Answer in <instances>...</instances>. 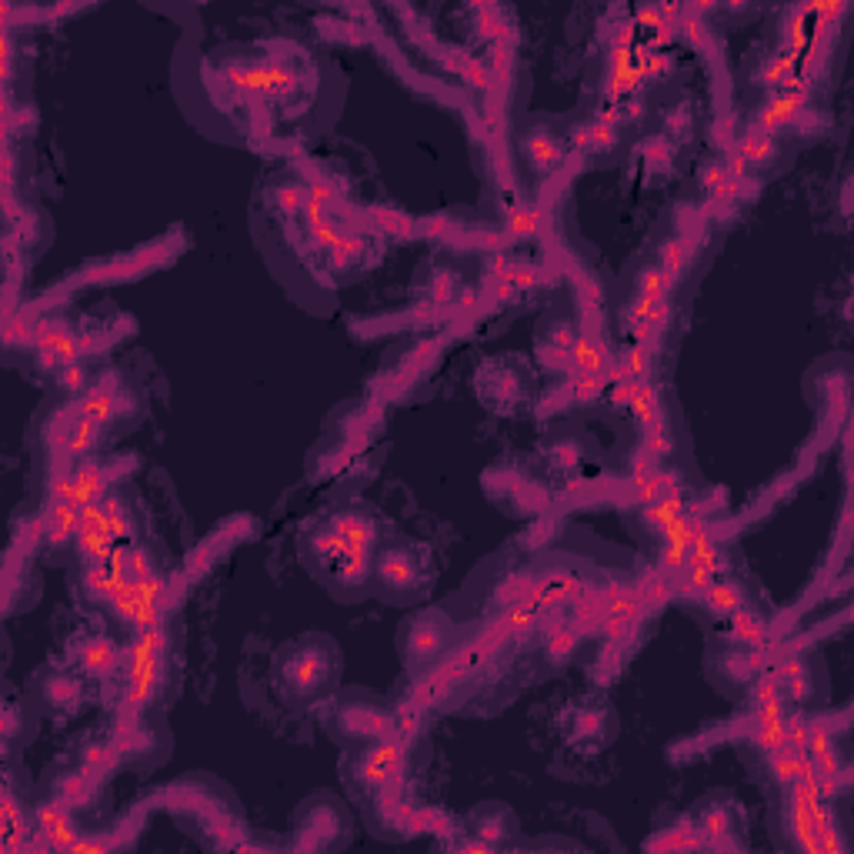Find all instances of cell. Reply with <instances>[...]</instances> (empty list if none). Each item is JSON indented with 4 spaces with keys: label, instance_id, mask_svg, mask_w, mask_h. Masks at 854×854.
<instances>
[{
    "label": "cell",
    "instance_id": "4",
    "mask_svg": "<svg viewBox=\"0 0 854 854\" xmlns=\"http://www.w3.org/2000/svg\"><path fill=\"white\" fill-rule=\"evenodd\" d=\"M804 104H808V81L804 77H798L791 87H784V91H774L768 97V104L758 111V121H754V127H761V131L768 134H778L781 127H788L798 121V114L804 111Z\"/></svg>",
    "mask_w": 854,
    "mask_h": 854
},
{
    "label": "cell",
    "instance_id": "1",
    "mask_svg": "<svg viewBox=\"0 0 854 854\" xmlns=\"http://www.w3.org/2000/svg\"><path fill=\"white\" fill-rule=\"evenodd\" d=\"M337 678V651L327 638H304L294 641L277 654L274 661V684L291 704H314L327 698Z\"/></svg>",
    "mask_w": 854,
    "mask_h": 854
},
{
    "label": "cell",
    "instance_id": "6",
    "mask_svg": "<svg viewBox=\"0 0 854 854\" xmlns=\"http://www.w3.org/2000/svg\"><path fill=\"white\" fill-rule=\"evenodd\" d=\"M778 157V141L774 134L761 131V127H748L738 141V154H734V167L744 174V167H764Z\"/></svg>",
    "mask_w": 854,
    "mask_h": 854
},
{
    "label": "cell",
    "instance_id": "8",
    "mask_svg": "<svg viewBox=\"0 0 854 854\" xmlns=\"http://www.w3.org/2000/svg\"><path fill=\"white\" fill-rule=\"evenodd\" d=\"M117 664H121V651L114 648L111 638H87L81 648H77V668L84 674L104 678V674H111Z\"/></svg>",
    "mask_w": 854,
    "mask_h": 854
},
{
    "label": "cell",
    "instance_id": "13",
    "mask_svg": "<svg viewBox=\"0 0 854 854\" xmlns=\"http://www.w3.org/2000/svg\"><path fill=\"white\" fill-rule=\"evenodd\" d=\"M704 594V604H708V608L714 611V614H724V618H731L734 611L738 608H744V594H741V588L734 581H724L721 574L718 578H714L708 588L701 591Z\"/></svg>",
    "mask_w": 854,
    "mask_h": 854
},
{
    "label": "cell",
    "instance_id": "3",
    "mask_svg": "<svg viewBox=\"0 0 854 854\" xmlns=\"http://www.w3.org/2000/svg\"><path fill=\"white\" fill-rule=\"evenodd\" d=\"M424 554L414 551L411 544L391 541L377 551V561L371 564V574H377V581L384 584L387 591L397 594H417L424 584Z\"/></svg>",
    "mask_w": 854,
    "mask_h": 854
},
{
    "label": "cell",
    "instance_id": "10",
    "mask_svg": "<svg viewBox=\"0 0 854 854\" xmlns=\"http://www.w3.org/2000/svg\"><path fill=\"white\" fill-rule=\"evenodd\" d=\"M41 354L51 367H67V364H77L81 344H77V337L71 331H64V327H51V331L41 337Z\"/></svg>",
    "mask_w": 854,
    "mask_h": 854
},
{
    "label": "cell",
    "instance_id": "7",
    "mask_svg": "<svg viewBox=\"0 0 854 854\" xmlns=\"http://www.w3.org/2000/svg\"><path fill=\"white\" fill-rule=\"evenodd\" d=\"M121 407H124L121 394H117L114 387L101 384V387H91V391H84L81 397H77L74 411L81 417H87V421H94V424L104 427V424H111L117 414H121Z\"/></svg>",
    "mask_w": 854,
    "mask_h": 854
},
{
    "label": "cell",
    "instance_id": "9",
    "mask_svg": "<svg viewBox=\"0 0 854 854\" xmlns=\"http://www.w3.org/2000/svg\"><path fill=\"white\" fill-rule=\"evenodd\" d=\"M397 764H401V751H397V744H381V748H374L361 761L357 778H361L367 788H381V784L397 771Z\"/></svg>",
    "mask_w": 854,
    "mask_h": 854
},
{
    "label": "cell",
    "instance_id": "17",
    "mask_svg": "<svg viewBox=\"0 0 854 854\" xmlns=\"http://www.w3.org/2000/svg\"><path fill=\"white\" fill-rule=\"evenodd\" d=\"M731 634H734L738 641H761V638H764V628H761V621L754 618L748 608H738V611L731 614Z\"/></svg>",
    "mask_w": 854,
    "mask_h": 854
},
{
    "label": "cell",
    "instance_id": "20",
    "mask_svg": "<svg viewBox=\"0 0 854 854\" xmlns=\"http://www.w3.org/2000/svg\"><path fill=\"white\" fill-rule=\"evenodd\" d=\"M84 381H87L84 367H77V364H67V367H64V374H61V387H64V391H71V394L81 397Z\"/></svg>",
    "mask_w": 854,
    "mask_h": 854
},
{
    "label": "cell",
    "instance_id": "14",
    "mask_svg": "<svg viewBox=\"0 0 854 854\" xmlns=\"http://www.w3.org/2000/svg\"><path fill=\"white\" fill-rule=\"evenodd\" d=\"M684 511H688V504H684L681 494L674 491V494H668V498H658V501L644 504V521H648V528H654L658 534H664L674 521L681 518Z\"/></svg>",
    "mask_w": 854,
    "mask_h": 854
},
{
    "label": "cell",
    "instance_id": "12",
    "mask_svg": "<svg viewBox=\"0 0 854 854\" xmlns=\"http://www.w3.org/2000/svg\"><path fill=\"white\" fill-rule=\"evenodd\" d=\"M524 151H528L531 167H538V171H554L564 161V144L551 131H531V137L524 141Z\"/></svg>",
    "mask_w": 854,
    "mask_h": 854
},
{
    "label": "cell",
    "instance_id": "16",
    "mask_svg": "<svg viewBox=\"0 0 854 854\" xmlns=\"http://www.w3.org/2000/svg\"><path fill=\"white\" fill-rule=\"evenodd\" d=\"M678 491V484H674V478H668V474H651V478H641L638 481V498L644 504L658 501V498H668V494Z\"/></svg>",
    "mask_w": 854,
    "mask_h": 854
},
{
    "label": "cell",
    "instance_id": "19",
    "mask_svg": "<svg viewBox=\"0 0 854 854\" xmlns=\"http://www.w3.org/2000/svg\"><path fill=\"white\" fill-rule=\"evenodd\" d=\"M614 137H618L614 134V124L608 121V117H598V121H591L578 134V141L588 144V147H608V144H614Z\"/></svg>",
    "mask_w": 854,
    "mask_h": 854
},
{
    "label": "cell",
    "instance_id": "11",
    "mask_svg": "<svg viewBox=\"0 0 854 854\" xmlns=\"http://www.w3.org/2000/svg\"><path fill=\"white\" fill-rule=\"evenodd\" d=\"M37 834H41L47 844H54V848H74V841H77L74 821L67 818L61 808H44L37 814Z\"/></svg>",
    "mask_w": 854,
    "mask_h": 854
},
{
    "label": "cell",
    "instance_id": "18",
    "mask_svg": "<svg viewBox=\"0 0 854 854\" xmlns=\"http://www.w3.org/2000/svg\"><path fill=\"white\" fill-rule=\"evenodd\" d=\"M538 221L541 214L534 211V207H514V211L508 214V234L511 237H528L538 231Z\"/></svg>",
    "mask_w": 854,
    "mask_h": 854
},
{
    "label": "cell",
    "instance_id": "15",
    "mask_svg": "<svg viewBox=\"0 0 854 854\" xmlns=\"http://www.w3.org/2000/svg\"><path fill=\"white\" fill-rule=\"evenodd\" d=\"M691 257V244L688 237H671L668 244H661V267L664 271H671L674 277H678L684 271V264H688Z\"/></svg>",
    "mask_w": 854,
    "mask_h": 854
},
{
    "label": "cell",
    "instance_id": "2",
    "mask_svg": "<svg viewBox=\"0 0 854 854\" xmlns=\"http://www.w3.org/2000/svg\"><path fill=\"white\" fill-rule=\"evenodd\" d=\"M164 651H167V628L164 621L134 628V641L127 648V668H124V701L131 708H147L164 681Z\"/></svg>",
    "mask_w": 854,
    "mask_h": 854
},
{
    "label": "cell",
    "instance_id": "5",
    "mask_svg": "<svg viewBox=\"0 0 854 854\" xmlns=\"http://www.w3.org/2000/svg\"><path fill=\"white\" fill-rule=\"evenodd\" d=\"M57 441H61L64 458H84V454H91L97 444H101V424L87 421V417L74 411L61 427H57Z\"/></svg>",
    "mask_w": 854,
    "mask_h": 854
}]
</instances>
